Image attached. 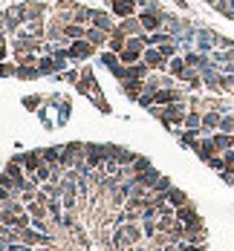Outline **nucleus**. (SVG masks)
<instances>
[{
	"mask_svg": "<svg viewBox=\"0 0 234 251\" xmlns=\"http://www.w3.org/2000/svg\"><path fill=\"white\" fill-rule=\"evenodd\" d=\"M211 142L217 145V151H220V153H226V151H232V148H234V136H232V133H217Z\"/></svg>",
	"mask_w": 234,
	"mask_h": 251,
	"instance_id": "obj_1",
	"label": "nucleus"
},
{
	"mask_svg": "<svg viewBox=\"0 0 234 251\" xmlns=\"http://www.w3.org/2000/svg\"><path fill=\"white\" fill-rule=\"evenodd\" d=\"M145 61H148L151 67H162V64H165L162 52H156V50H148V52H145Z\"/></svg>",
	"mask_w": 234,
	"mask_h": 251,
	"instance_id": "obj_2",
	"label": "nucleus"
},
{
	"mask_svg": "<svg viewBox=\"0 0 234 251\" xmlns=\"http://www.w3.org/2000/svg\"><path fill=\"white\" fill-rule=\"evenodd\" d=\"M220 122H223V119H220L217 113H208V116H203V127H206V130H214V127H220Z\"/></svg>",
	"mask_w": 234,
	"mask_h": 251,
	"instance_id": "obj_3",
	"label": "nucleus"
},
{
	"mask_svg": "<svg viewBox=\"0 0 234 251\" xmlns=\"http://www.w3.org/2000/svg\"><path fill=\"white\" fill-rule=\"evenodd\" d=\"M168 200H171V205H177V208H182V205H185V194H182V191H174V188H171V191H168Z\"/></svg>",
	"mask_w": 234,
	"mask_h": 251,
	"instance_id": "obj_4",
	"label": "nucleus"
},
{
	"mask_svg": "<svg viewBox=\"0 0 234 251\" xmlns=\"http://www.w3.org/2000/svg\"><path fill=\"white\" fill-rule=\"evenodd\" d=\"M116 12H119V15H128L130 12V0H116Z\"/></svg>",
	"mask_w": 234,
	"mask_h": 251,
	"instance_id": "obj_5",
	"label": "nucleus"
}]
</instances>
